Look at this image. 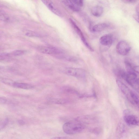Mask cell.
Returning <instances> with one entry per match:
<instances>
[{"label":"cell","mask_w":139,"mask_h":139,"mask_svg":"<svg viewBox=\"0 0 139 139\" xmlns=\"http://www.w3.org/2000/svg\"><path fill=\"white\" fill-rule=\"evenodd\" d=\"M119 75L123 78L134 89L138 90L139 88L138 79L136 73L134 72H126L119 71Z\"/></svg>","instance_id":"6da1fadb"},{"label":"cell","mask_w":139,"mask_h":139,"mask_svg":"<svg viewBox=\"0 0 139 139\" xmlns=\"http://www.w3.org/2000/svg\"><path fill=\"white\" fill-rule=\"evenodd\" d=\"M64 132L68 134H75L81 132L84 130V124L76 121L75 123H67L62 127Z\"/></svg>","instance_id":"7a4b0ae2"},{"label":"cell","mask_w":139,"mask_h":139,"mask_svg":"<svg viewBox=\"0 0 139 139\" xmlns=\"http://www.w3.org/2000/svg\"><path fill=\"white\" fill-rule=\"evenodd\" d=\"M124 122L128 126H137L139 124V121L137 117L132 114L130 111L126 110L123 113Z\"/></svg>","instance_id":"3957f363"},{"label":"cell","mask_w":139,"mask_h":139,"mask_svg":"<svg viewBox=\"0 0 139 139\" xmlns=\"http://www.w3.org/2000/svg\"><path fill=\"white\" fill-rule=\"evenodd\" d=\"M127 125L124 121H120L116 128V134L117 139H125L128 134Z\"/></svg>","instance_id":"277c9868"},{"label":"cell","mask_w":139,"mask_h":139,"mask_svg":"<svg viewBox=\"0 0 139 139\" xmlns=\"http://www.w3.org/2000/svg\"><path fill=\"white\" fill-rule=\"evenodd\" d=\"M64 72L66 74L79 79H83L85 77V71L81 68L68 67L65 69Z\"/></svg>","instance_id":"5b68a950"},{"label":"cell","mask_w":139,"mask_h":139,"mask_svg":"<svg viewBox=\"0 0 139 139\" xmlns=\"http://www.w3.org/2000/svg\"><path fill=\"white\" fill-rule=\"evenodd\" d=\"M130 45L126 41H121L117 44L116 47L117 53L120 55L125 56L127 55L131 50Z\"/></svg>","instance_id":"8992f818"},{"label":"cell","mask_w":139,"mask_h":139,"mask_svg":"<svg viewBox=\"0 0 139 139\" xmlns=\"http://www.w3.org/2000/svg\"><path fill=\"white\" fill-rule=\"evenodd\" d=\"M37 49L41 53L47 54H59L63 52L61 50L56 48L44 46H38Z\"/></svg>","instance_id":"52a82bcc"},{"label":"cell","mask_w":139,"mask_h":139,"mask_svg":"<svg viewBox=\"0 0 139 139\" xmlns=\"http://www.w3.org/2000/svg\"><path fill=\"white\" fill-rule=\"evenodd\" d=\"M70 21L72 24V25L73 26L76 32H77L80 37L81 38V40L83 44H84L86 47L91 52L93 51L94 50L93 49L89 44L87 41H86L84 35L83 34L81 29H80L79 27L76 25L75 22L73 20L71 19H70Z\"/></svg>","instance_id":"ba28073f"},{"label":"cell","mask_w":139,"mask_h":139,"mask_svg":"<svg viewBox=\"0 0 139 139\" xmlns=\"http://www.w3.org/2000/svg\"><path fill=\"white\" fill-rule=\"evenodd\" d=\"M113 38L112 34H107L101 37L99 42L101 44L104 46H109L113 43Z\"/></svg>","instance_id":"9c48e42d"},{"label":"cell","mask_w":139,"mask_h":139,"mask_svg":"<svg viewBox=\"0 0 139 139\" xmlns=\"http://www.w3.org/2000/svg\"><path fill=\"white\" fill-rule=\"evenodd\" d=\"M117 84L124 94L126 95L128 99L130 100V91L128 87L124 83L119 80L116 81Z\"/></svg>","instance_id":"30bf717a"},{"label":"cell","mask_w":139,"mask_h":139,"mask_svg":"<svg viewBox=\"0 0 139 139\" xmlns=\"http://www.w3.org/2000/svg\"><path fill=\"white\" fill-rule=\"evenodd\" d=\"M42 2L51 11L57 15L61 16H62L60 12L55 7L53 3L50 1H43Z\"/></svg>","instance_id":"8fae6325"},{"label":"cell","mask_w":139,"mask_h":139,"mask_svg":"<svg viewBox=\"0 0 139 139\" xmlns=\"http://www.w3.org/2000/svg\"><path fill=\"white\" fill-rule=\"evenodd\" d=\"M62 2L73 11L78 12L81 9V7L76 4L73 1H63Z\"/></svg>","instance_id":"7c38bea8"},{"label":"cell","mask_w":139,"mask_h":139,"mask_svg":"<svg viewBox=\"0 0 139 139\" xmlns=\"http://www.w3.org/2000/svg\"><path fill=\"white\" fill-rule=\"evenodd\" d=\"M103 12V8L101 6H96L93 7L91 10L92 14L96 17H99L101 16Z\"/></svg>","instance_id":"4fadbf2b"},{"label":"cell","mask_w":139,"mask_h":139,"mask_svg":"<svg viewBox=\"0 0 139 139\" xmlns=\"http://www.w3.org/2000/svg\"><path fill=\"white\" fill-rule=\"evenodd\" d=\"M109 26L108 24L106 23H100L94 26L92 28V30L93 32H99L105 30Z\"/></svg>","instance_id":"5bb4252c"},{"label":"cell","mask_w":139,"mask_h":139,"mask_svg":"<svg viewBox=\"0 0 139 139\" xmlns=\"http://www.w3.org/2000/svg\"><path fill=\"white\" fill-rule=\"evenodd\" d=\"M13 87H15L25 89H33L34 87L32 85L28 83L15 82Z\"/></svg>","instance_id":"9a60e30c"},{"label":"cell","mask_w":139,"mask_h":139,"mask_svg":"<svg viewBox=\"0 0 139 139\" xmlns=\"http://www.w3.org/2000/svg\"><path fill=\"white\" fill-rule=\"evenodd\" d=\"M49 102L52 103L62 105L68 103V100L64 99L55 98L50 99Z\"/></svg>","instance_id":"2e32d148"},{"label":"cell","mask_w":139,"mask_h":139,"mask_svg":"<svg viewBox=\"0 0 139 139\" xmlns=\"http://www.w3.org/2000/svg\"><path fill=\"white\" fill-rule=\"evenodd\" d=\"M130 100L133 103L136 104L138 103V97L136 93L131 91L130 93Z\"/></svg>","instance_id":"e0dca14e"},{"label":"cell","mask_w":139,"mask_h":139,"mask_svg":"<svg viewBox=\"0 0 139 139\" xmlns=\"http://www.w3.org/2000/svg\"><path fill=\"white\" fill-rule=\"evenodd\" d=\"M0 80L5 84L13 86L15 82L12 79L5 78H1Z\"/></svg>","instance_id":"ac0fdd59"},{"label":"cell","mask_w":139,"mask_h":139,"mask_svg":"<svg viewBox=\"0 0 139 139\" xmlns=\"http://www.w3.org/2000/svg\"><path fill=\"white\" fill-rule=\"evenodd\" d=\"M9 121L8 118H5L0 120V131L3 129L7 125Z\"/></svg>","instance_id":"d6986e66"},{"label":"cell","mask_w":139,"mask_h":139,"mask_svg":"<svg viewBox=\"0 0 139 139\" xmlns=\"http://www.w3.org/2000/svg\"><path fill=\"white\" fill-rule=\"evenodd\" d=\"M63 91L67 93L71 94H78V92L75 90L71 88L66 87L63 88Z\"/></svg>","instance_id":"ffe728a7"},{"label":"cell","mask_w":139,"mask_h":139,"mask_svg":"<svg viewBox=\"0 0 139 139\" xmlns=\"http://www.w3.org/2000/svg\"><path fill=\"white\" fill-rule=\"evenodd\" d=\"M9 20V17L6 14L0 13V20L3 22H7Z\"/></svg>","instance_id":"44dd1931"},{"label":"cell","mask_w":139,"mask_h":139,"mask_svg":"<svg viewBox=\"0 0 139 139\" xmlns=\"http://www.w3.org/2000/svg\"><path fill=\"white\" fill-rule=\"evenodd\" d=\"M25 53V51L23 50H16L13 51L12 54L15 56H19L23 55Z\"/></svg>","instance_id":"7402d4cb"},{"label":"cell","mask_w":139,"mask_h":139,"mask_svg":"<svg viewBox=\"0 0 139 139\" xmlns=\"http://www.w3.org/2000/svg\"><path fill=\"white\" fill-rule=\"evenodd\" d=\"M26 35L28 37H41L40 34L36 32H29L26 34Z\"/></svg>","instance_id":"603a6c76"},{"label":"cell","mask_w":139,"mask_h":139,"mask_svg":"<svg viewBox=\"0 0 139 139\" xmlns=\"http://www.w3.org/2000/svg\"><path fill=\"white\" fill-rule=\"evenodd\" d=\"M124 3H128V4H132L136 2L137 1H133V0H123L122 1Z\"/></svg>","instance_id":"cb8c5ba5"},{"label":"cell","mask_w":139,"mask_h":139,"mask_svg":"<svg viewBox=\"0 0 139 139\" xmlns=\"http://www.w3.org/2000/svg\"><path fill=\"white\" fill-rule=\"evenodd\" d=\"M7 102L6 99L2 97H0V104H3Z\"/></svg>","instance_id":"d4e9b609"},{"label":"cell","mask_w":139,"mask_h":139,"mask_svg":"<svg viewBox=\"0 0 139 139\" xmlns=\"http://www.w3.org/2000/svg\"><path fill=\"white\" fill-rule=\"evenodd\" d=\"M51 139H70V138L66 137H55L51 138Z\"/></svg>","instance_id":"484cf974"},{"label":"cell","mask_w":139,"mask_h":139,"mask_svg":"<svg viewBox=\"0 0 139 139\" xmlns=\"http://www.w3.org/2000/svg\"><path fill=\"white\" fill-rule=\"evenodd\" d=\"M18 123L20 125H23L25 124V123L23 120H19L17 121Z\"/></svg>","instance_id":"4316f807"},{"label":"cell","mask_w":139,"mask_h":139,"mask_svg":"<svg viewBox=\"0 0 139 139\" xmlns=\"http://www.w3.org/2000/svg\"><path fill=\"white\" fill-rule=\"evenodd\" d=\"M133 17L134 19L136 21L138 22V16L136 15H135L133 16Z\"/></svg>","instance_id":"83f0119b"},{"label":"cell","mask_w":139,"mask_h":139,"mask_svg":"<svg viewBox=\"0 0 139 139\" xmlns=\"http://www.w3.org/2000/svg\"><path fill=\"white\" fill-rule=\"evenodd\" d=\"M139 5L138 4L137 5L136 7V15H139Z\"/></svg>","instance_id":"f1b7e54d"},{"label":"cell","mask_w":139,"mask_h":139,"mask_svg":"<svg viewBox=\"0 0 139 139\" xmlns=\"http://www.w3.org/2000/svg\"><path fill=\"white\" fill-rule=\"evenodd\" d=\"M5 59V58L2 55H0V61H2Z\"/></svg>","instance_id":"f546056e"}]
</instances>
